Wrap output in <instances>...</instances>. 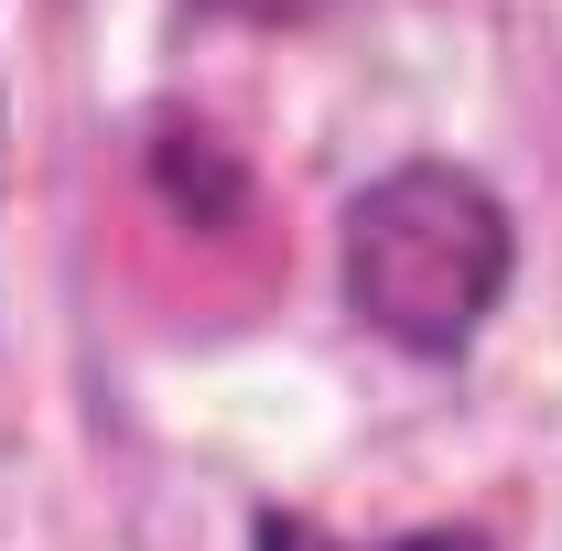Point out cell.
<instances>
[{"mask_svg": "<svg viewBox=\"0 0 562 551\" xmlns=\"http://www.w3.org/2000/svg\"><path fill=\"white\" fill-rule=\"evenodd\" d=\"M519 281V206L454 151L379 162L336 216V303L401 368H465Z\"/></svg>", "mask_w": 562, "mask_h": 551, "instance_id": "6da1fadb", "label": "cell"}, {"mask_svg": "<svg viewBox=\"0 0 562 551\" xmlns=\"http://www.w3.org/2000/svg\"><path fill=\"white\" fill-rule=\"evenodd\" d=\"M140 173H151V195L184 216V227H238V216L260 206L249 162H238L227 131L195 120V109H151V120H140Z\"/></svg>", "mask_w": 562, "mask_h": 551, "instance_id": "7a4b0ae2", "label": "cell"}, {"mask_svg": "<svg viewBox=\"0 0 562 551\" xmlns=\"http://www.w3.org/2000/svg\"><path fill=\"white\" fill-rule=\"evenodd\" d=\"M249 551H497V530L487 519H412V530L357 541V530H325L314 508H249Z\"/></svg>", "mask_w": 562, "mask_h": 551, "instance_id": "3957f363", "label": "cell"}, {"mask_svg": "<svg viewBox=\"0 0 562 551\" xmlns=\"http://www.w3.org/2000/svg\"><path fill=\"white\" fill-rule=\"evenodd\" d=\"M195 22H227V33H314V22H336L347 0H184Z\"/></svg>", "mask_w": 562, "mask_h": 551, "instance_id": "277c9868", "label": "cell"}, {"mask_svg": "<svg viewBox=\"0 0 562 551\" xmlns=\"http://www.w3.org/2000/svg\"><path fill=\"white\" fill-rule=\"evenodd\" d=\"M0 173H11V76H0Z\"/></svg>", "mask_w": 562, "mask_h": 551, "instance_id": "5b68a950", "label": "cell"}]
</instances>
